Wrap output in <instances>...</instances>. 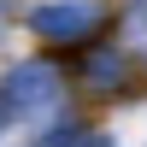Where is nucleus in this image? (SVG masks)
I'll list each match as a JSON object with an SVG mask.
<instances>
[{"label": "nucleus", "mask_w": 147, "mask_h": 147, "mask_svg": "<svg viewBox=\"0 0 147 147\" xmlns=\"http://www.w3.org/2000/svg\"><path fill=\"white\" fill-rule=\"evenodd\" d=\"M0 100H6V118H47L59 106V71L47 59H24V65L6 71Z\"/></svg>", "instance_id": "nucleus-1"}, {"label": "nucleus", "mask_w": 147, "mask_h": 147, "mask_svg": "<svg viewBox=\"0 0 147 147\" xmlns=\"http://www.w3.org/2000/svg\"><path fill=\"white\" fill-rule=\"evenodd\" d=\"M30 30L41 41H53V47H82L100 30V6H88V0H53V6L30 12Z\"/></svg>", "instance_id": "nucleus-2"}, {"label": "nucleus", "mask_w": 147, "mask_h": 147, "mask_svg": "<svg viewBox=\"0 0 147 147\" xmlns=\"http://www.w3.org/2000/svg\"><path fill=\"white\" fill-rule=\"evenodd\" d=\"M77 71H82V82H88L94 94H124L129 88V59L118 53V47H88Z\"/></svg>", "instance_id": "nucleus-3"}, {"label": "nucleus", "mask_w": 147, "mask_h": 147, "mask_svg": "<svg viewBox=\"0 0 147 147\" xmlns=\"http://www.w3.org/2000/svg\"><path fill=\"white\" fill-rule=\"evenodd\" d=\"M124 59L147 71V0H136L124 12Z\"/></svg>", "instance_id": "nucleus-4"}, {"label": "nucleus", "mask_w": 147, "mask_h": 147, "mask_svg": "<svg viewBox=\"0 0 147 147\" xmlns=\"http://www.w3.org/2000/svg\"><path fill=\"white\" fill-rule=\"evenodd\" d=\"M41 147H112L106 129H59V136H47Z\"/></svg>", "instance_id": "nucleus-5"}, {"label": "nucleus", "mask_w": 147, "mask_h": 147, "mask_svg": "<svg viewBox=\"0 0 147 147\" xmlns=\"http://www.w3.org/2000/svg\"><path fill=\"white\" fill-rule=\"evenodd\" d=\"M0 124H6V100H0Z\"/></svg>", "instance_id": "nucleus-6"}]
</instances>
